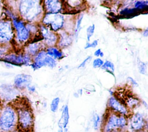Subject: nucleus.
<instances>
[{
	"instance_id": "1",
	"label": "nucleus",
	"mask_w": 148,
	"mask_h": 132,
	"mask_svg": "<svg viewBox=\"0 0 148 132\" xmlns=\"http://www.w3.org/2000/svg\"><path fill=\"white\" fill-rule=\"evenodd\" d=\"M17 14L26 22L40 24L45 14L42 1L23 0L17 1Z\"/></svg>"
},
{
	"instance_id": "2",
	"label": "nucleus",
	"mask_w": 148,
	"mask_h": 132,
	"mask_svg": "<svg viewBox=\"0 0 148 132\" xmlns=\"http://www.w3.org/2000/svg\"><path fill=\"white\" fill-rule=\"evenodd\" d=\"M17 130V114L12 103L2 105L0 110V132H14Z\"/></svg>"
},
{
	"instance_id": "3",
	"label": "nucleus",
	"mask_w": 148,
	"mask_h": 132,
	"mask_svg": "<svg viewBox=\"0 0 148 132\" xmlns=\"http://www.w3.org/2000/svg\"><path fill=\"white\" fill-rule=\"evenodd\" d=\"M19 105L13 104L17 114V130L22 132H30L33 129L34 123L33 112L27 105Z\"/></svg>"
},
{
	"instance_id": "4",
	"label": "nucleus",
	"mask_w": 148,
	"mask_h": 132,
	"mask_svg": "<svg viewBox=\"0 0 148 132\" xmlns=\"http://www.w3.org/2000/svg\"><path fill=\"white\" fill-rule=\"evenodd\" d=\"M12 23L14 32L13 42L23 47L32 39V36L25 26V22L17 17L12 20Z\"/></svg>"
},
{
	"instance_id": "5",
	"label": "nucleus",
	"mask_w": 148,
	"mask_h": 132,
	"mask_svg": "<svg viewBox=\"0 0 148 132\" xmlns=\"http://www.w3.org/2000/svg\"><path fill=\"white\" fill-rule=\"evenodd\" d=\"M5 65L11 66H30L32 61V57L23 52V51H16L11 50L6 54L1 60Z\"/></svg>"
},
{
	"instance_id": "6",
	"label": "nucleus",
	"mask_w": 148,
	"mask_h": 132,
	"mask_svg": "<svg viewBox=\"0 0 148 132\" xmlns=\"http://www.w3.org/2000/svg\"><path fill=\"white\" fill-rule=\"evenodd\" d=\"M103 126V132H112L117 129H124L128 124L127 116L110 111Z\"/></svg>"
},
{
	"instance_id": "7",
	"label": "nucleus",
	"mask_w": 148,
	"mask_h": 132,
	"mask_svg": "<svg viewBox=\"0 0 148 132\" xmlns=\"http://www.w3.org/2000/svg\"><path fill=\"white\" fill-rule=\"evenodd\" d=\"M14 32L12 21L5 17H0V46L12 45Z\"/></svg>"
},
{
	"instance_id": "8",
	"label": "nucleus",
	"mask_w": 148,
	"mask_h": 132,
	"mask_svg": "<svg viewBox=\"0 0 148 132\" xmlns=\"http://www.w3.org/2000/svg\"><path fill=\"white\" fill-rule=\"evenodd\" d=\"M65 18L62 13L44 14L40 24L49 27L53 32L57 33L64 29Z\"/></svg>"
},
{
	"instance_id": "9",
	"label": "nucleus",
	"mask_w": 148,
	"mask_h": 132,
	"mask_svg": "<svg viewBox=\"0 0 148 132\" xmlns=\"http://www.w3.org/2000/svg\"><path fill=\"white\" fill-rule=\"evenodd\" d=\"M56 65V60L49 56L46 54L45 49H43L32 57V61L29 66L34 70H36L44 66L52 69L55 67Z\"/></svg>"
},
{
	"instance_id": "10",
	"label": "nucleus",
	"mask_w": 148,
	"mask_h": 132,
	"mask_svg": "<svg viewBox=\"0 0 148 132\" xmlns=\"http://www.w3.org/2000/svg\"><path fill=\"white\" fill-rule=\"evenodd\" d=\"M39 33L42 38V43L46 47L56 46L58 36L57 33L51 31L42 24H39Z\"/></svg>"
},
{
	"instance_id": "11",
	"label": "nucleus",
	"mask_w": 148,
	"mask_h": 132,
	"mask_svg": "<svg viewBox=\"0 0 148 132\" xmlns=\"http://www.w3.org/2000/svg\"><path fill=\"white\" fill-rule=\"evenodd\" d=\"M108 107L109 110L116 114L125 116H130V110L126 107L117 97L111 96L108 101Z\"/></svg>"
},
{
	"instance_id": "12",
	"label": "nucleus",
	"mask_w": 148,
	"mask_h": 132,
	"mask_svg": "<svg viewBox=\"0 0 148 132\" xmlns=\"http://www.w3.org/2000/svg\"><path fill=\"white\" fill-rule=\"evenodd\" d=\"M45 14L62 13L64 11L63 1L46 0L42 1Z\"/></svg>"
},
{
	"instance_id": "13",
	"label": "nucleus",
	"mask_w": 148,
	"mask_h": 132,
	"mask_svg": "<svg viewBox=\"0 0 148 132\" xmlns=\"http://www.w3.org/2000/svg\"><path fill=\"white\" fill-rule=\"evenodd\" d=\"M130 127L134 131H139L145 130L147 126V122L143 115L140 112H136L130 116Z\"/></svg>"
},
{
	"instance_id": "14",
	"label": "nucleus",
	"mask_w": 148,
	"mask_h": 132,
	"mask_svg": "<svg viewBox=\"0 0 148 132\" xmlns=\"http://www.w3.org/2000/svg\"><path fill=\"white\" fill-rule=\"evenodd\" d=\"M32 77L31 75L25 73L17 74L13 80V86L15 88L19 90L27 89L31 85Z\"/></svg>"
},
{
	"instance_id": "15",
	"label": "nucleus",
	"mask_w": 148,
	"mask_h": 132,
	"mask_svg": "<svg viewBox=\"0 0 148 132\" xmlns=\"http://www.w3.org/2000/svg\"><path fill=\"white\" fill-rule=\"evenodd\" d=\"M58 39L56 46L62 49L64 48L68 47L73 42V35L71 33L66 32L65 30L62 29L58 32H57Z\"/></svg>"
},
{
	"instance_id": "16",
	"label": "nucleus",
	"mask_w": 148,
	"mask_h": 132,
	"mask_svg": "<svg viewBox=\"0 0 148 132\" xmlns=\"http://www.w3.org/2000/svg\"><path fill=\"white\" fill-rule=\"evenodd\" d=\"M23 52L27 53L32 57H34L39 51L45 49L46 47L42 42H29L23 47Z\"/></svg>"
},
{
	"instance_id": "17",
	"label": "nucleus",
	"mask_w": 148,
	"mask_h": 132,
	"mask_svg": "<svg viewBox=\"0 0 148 132\" xmlns=\"http://www.w3.org/2000/svg\"><path fill=\"white\" fill-rule=\"evenodd\" d=\"M46 54L55 60H60L64 57V55L61 49L57 46L45 48Z\"/></svg>"
},
{
	"instance_id": "18",
	"label": "nucleus",
	"mask_w": 148,
	"mask_h": 132,
	"mask_svg": "<svg viewBox=\"0 0 148 132\" xmlns=\"http://www.w3.org/2000/svg\"><path fill=\"white\" fill-rule=\"evenodd\" d=\"M61 122V125L63 129L67 128L68 125L69 123V108L68 105H65L62 110L61 117L60 119Z\"/></svg>"
},
{
	"instance_id": "19",
	"label": "nucleus",
	"mask_w": 148,
	"mask_h": 132,
	"mask_svg": "<svg viewBox=\"0 0 148 132\" xmlns=\"http://www.w3.org/2000/svg\"><path fill=\"white\" fill-rule=\"evenodd\" d=\"M140 13L138 10L135 9L134 7H125L122 9L120 12L119 14L121 16H126V17H130V16H134L135 14H138Z\"/></svg>"
},
{
	"instance_id": "20",
	"label": "nucleus",
	"mask_w": 148,
	"mask_h": 132,
	"mask_svg": "<svg viewBox=\"0 0 148 132\" xmlns=\"http://www.w3.org/2000/svg\"><path fill=\"white\" fill-rule=\"evenodd\" d=\"M139 103L140 101L138 99L134 96H130L126 100L125 102H124V104L129 110H130L135 108L139 104Z\"/></svg>"
},
{
	"instance_id": "21",
	"label": "nucleus",
	"mask_w": 148,
	"mask_h": 132,
	"mask_svg": "<svg viewBox=\"0 0 148 132\" xmlns=\"http://www.w3.org/2000/svg\"><path fill=\"white\" fill-rule=\"evenodd\" d=\"M134 7L140 12L143 10H147L148 8V1H135L134 3Z\"/></svg>"
},
{
	"instance_id": "22",
	"label": "nucleus",
	"mask_w": 148,
	"mask_h": 132,
	"mask_svg": "<svg viewBox=\"0 0 148 132\" xmlns=\"http://www.w3.org/2000/svg\"><path fill=\"white\" fill-rule=\"evenodd\" d=\"M102 69L105 70L106 72L109 73V74H112L113 76H114V65L113 62H112L110 61L106 60L104 62L103 65L101 67Z\"/></svg>"
},
{
	"instance_id": "23",
	"label": "nucleus",
	"mask_w": 148,
	"mask_h": 132,
	"mask_svg": "<svg viewBox=\"0 0 148 132\" xmlns=\"http://www.w3.org/2000/svg\"><path fill=\"white\" fill-rule=\"evenodd\" d=\"M83 14H80L76 20L75 27L74 32H73V36H75L76 38L77 37L79 33L80 32V31L81 29V24L83 20Z\"/></svg>"
},
{
	"instance_id": "24",
	"label": "nucleus",
	"mask_w": 148,
	"mask_h": 132,
	"mask_svg": "<svg viewBox=\"0 0 148 132\" xmlns=\"http://www.w3.org/2000/svg\"><path fill=\"white\" fill-rule=\"evenodd\" d=\"M60 102V99L58 97H54L52 100V101L50 103V110L51 112H57V111L58 109Z\"/></svg>"
},
{
	"instance_id": "25",
	"label": "nucleus",
	"mask_w": 148,
	"mask_h": 132,
	"mask_svg": "<svg viewBox=\"0 0 148 132\" xmlns=\"http://www.w3.org/2000/svg\"><path fill=\"white\" fill-rule=\"evenodd\" d=\"M12 45L0 46V60L9 52L12 50Z\"/></svg>"
},
{
	"instance_id": "26",
	"label": "nucleus",
	"mask_w": 148,
	"mask_h": 132,
	"mask_svg": "<svg viewBox=\"0 0 148 132\" xmlns=\"http://www.w3.org/2000/svg\"><path fill=\"white\" fill-rule=\"evenodd\" d=\"M92 120L94 129L95 130H97L98 129V127L101 122V118L97 112H94L93 114Z\"/></svg>"
},
{
	"instance_id": "27",
	"label": "nucleus",
	"mask_w": 148,
	"mask_h": 132,
	"mask_svg": "<svg viewBox=\"0 0 148 132\" xmlns=\"http://www.w3.org/2000/svg\"><path fill=\"white\" fill-rule=\"evenodd\" d=\"M95 29V26L94 24H92L90 26H88L87 29H86V36H87V42H90V39L91 37L93 36L94 33Z\"/></svg>"
},
{
	"instance_id": "28",
	"label": "nucleus",
	"mask_w": 148,
	"mask_h": 132,
	"mask_svg": "<svg viewBox=\"0 0 148 132\" xmlns=\"http://www.w3.org/2000/svg\"><path fill=\"white\" fill-rule=\"evenodd\" d=\"M138 67L139 71L142 74H146L147 73V65L146 64L142 61H139L138 63Z\"/></svg>"
},
{
	"instance_id": "29",
	"label": "nucleus",
	"mask_w": 148,
	"mask_h": 132,
	"mask_svg": "<svg viewBox=\"0 0 148 132\" xmlns=\"http://www.w3.org/2000/svg\"><path fill=\"white\" fill-rule=\"evenodd\" d=\"M104 61L100 58H97L92 62V66L94 68H100L102 67Z\"/></svg>"
},
{
	"instance_id": "30",
	"label": "nucleus",
	"mask_w": 148,
	"mask_h": 132,
	"mask_svg": "<svg viewBox=\"0 0 148 132\" xmlns=\"http://www.w3.org/2000/svg\"><path fill=\"white\" fill-rule=\"evenodd\" d=\"M98 44V40H94L92 42H87L84 48L85 49H88L90 48H95Z\"/></svg>"
},
{
	"instance_id": "31",
	"label": "nucleus",
	"mask_w": 148,
	"mask_h": 132,
	"mask_svg": "<svg viewBox=\"0 0 148 132\" xmlns=\"http://www.w3.org/2000/svg\"><path fill=\"white\" fill-rule=\"evenodd\" d=\"M91 58H92V56H87L86 58H85V59L82 61V62L79 65L78 68H79V69H80V68H83V67L86 66V65L87 64V63L91 59Z\"/></svg>"
},
{
	"instance_id": "32",
	"label": "nucleus",
	"mask_w": 148,
	"mask_h": 132,
	"mask_svg": "<svg viewBox=\"0 0 148 132\" xmlns=\"http://www.w3.org/2000/svg\"><path fill=\"white\" fill-rule=\"evenodd\" d=\"M94 55L95 56H96L97 58H99V57H103V52L102 51L101 48H98L97 50L95 51Z\"/></svg>"
},
{
	"instance_id": "33",
	"label": "nucleus",
	"mask_w": 148,
	"mask_h": 132,
	"mask_svg": "<svg viewBox=\"0 0 148 132\" xmlns=\"http://www.w3.org/2000/svg\"><path fill=\"white\" fill-rule=\"evenodd\" d=\"M127 80L133 86H138V84L137 82L133 78H132L131 77H128Z\"/></svg>"
},
{
	"instance_id": "34",
	"label": "nucleus",
	"mask_w": 148,
	"mask_h": 132,
	"mask_svg": "<svg viewBox=\"0 0 148 132\" xmlns=\"http://www.w3.org/2000/svg\"><path fill=\"white\" fill-rule=\"evenodd\" d=\"M27 90H28L29 92H31V93H34V92H35L36 91V88H35V86H34V85H29V86L27 88Z\"/></svg>"
},
{
	"instance_id": "35",
	"label": "nucleus",
	"mask_w": 148,
	"mask_h": 132,
	"mask_svg": "<svg viewBox=\"0 0 148 132\" xmlns=\"http://www.w3.org/2000/svg\"><path fill=\"white\" fill-rule=\"evenodd\" d=\"M58 132H64V130H63L60 119L59 120V121L58 122Z\"/></svg>"
},
{
	"instance_id": "36",
	"label": "nucleus",
	"mask_w": 148,
	"mask_h": 132,
	"mask_svg": "<svg viewBox=\"0 0 148 132\" xmlns=\"http://www.w3.org/2000/svg\"><path fill=\"white\" fill-rule=\"evenodd\" d=\"M143 35L145 37H147V36H148V30H147V28H146L145 30L143 31Z\"/></svg>"
},
{
	"instance_id": "37",
	"label": "nucleus",
	"mask_w": 148,
	"mask_h": 132,
	"mask_svg": "<svg viewBox=\"0 0 148 132\" xmlns=\"http://www.w3.org/2000/svg\"><path fill=\"white\" fill-rule=\"evenodd\" d=\"M112 132H128V131H125L124 129H117V130H114Z\"/></svg>"
},
{
	"instance_id": "38",
	"label": "nucleus",
	"mask_w": 148,
	"mask_h": 132,
	"mask_svg": "<svg viewBox=\"0 0 148 132\" xmlns=\"http://www.w3.org/2000/svg\"><path fill=\"white\" fill-rule=\"evenodd\" d=\"M109 93H110V95L111 96H113L114 92H113L112 90H109Z\"/></svg>"
},
{
	"instance_id": "39",
	"label": "nucleus",
	"mask_w": 148,
	"mask_h": 132,
	"mask_svg": "<svg viewBox=\"0 0 148 132\" xmlns=\"http://www.w3.org/2000/svg\"><path fill=\"white\" fill-rule=\"evenodd\" d=\"M136 132H147V130H141V131H136Z\"/></svg>"
},
{
	"instance_id": "40",
	"label": "nucleus",
	"mask_w": 148,
	"mask_h": 132,
	"mask_svg": "<svg viewBox=\"0 0 148 132\" xmlns=\"http://www.w3.org/2000/svg\"><path fill=\"white\" fill-rule=\"evenodd\" d=\"M3 105V104H2ZM2 105L0 103V110H1V108H2Z\"/></svg>"
}]
</instances>
